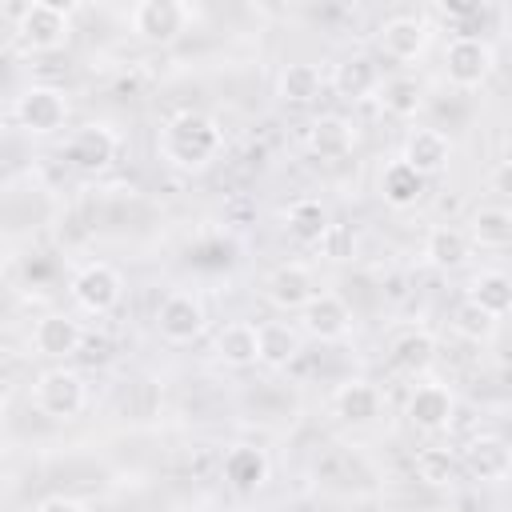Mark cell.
<instances>
[{
    "label": "cell",
    "instance_id": "cell-6",
    "mask_svg": "<svg viewBox=\"0 0 512 512\" xmlns=\"http://www.w3.org/2000/svg\"><path fill=\"white\" fill-rule=\"evenodd\" d=\"M192 8L180 0H140L128 8V28L148 44H172L188 32Z\"/></svg>",
    "mask_w": 512,
    "mask_h": 512
},
{
    "label": "cell",
    "instance_id": "cell-18",
    "mask_svg": "<svg viewBox=\"0 0 512 512\" xmlns=\"http://www.w3.org/2000/svg\"><path fill=\"white\" fill-rule=\"evenodd\" d=\"M268 476H272V460H268L264 448H256V444H232L224 452V480H228L232 492L256 496L268 484Z\"/></svg>",
    "mask_w": 512,
    "mask_h": 512
},
{
    "label": "cell",
    "instance_id": "cell-36",
    "mask_svg": "<svg viewBox=\"0 0 512 512\" xmlns=\"http://www.w3.org/2000/svg\"><path fill=\"white\" fill-rule=\"evenodd\" d=\"M420 512H448V508H420Z\"/></svg>",
    "mask_w": 512,
    "mask_h": 512
},
{
    "label": "cell",
    "instance_id": "cell-16",
    "mask_svg": "<svg viewBox=\"0 0 512 512\" xmlns=\"http://www.w3.org/2000/svg\"><path fill=\"white\" fill-rule=\"evenodd\" d=\"M80 344H84V328L68 312H44L32 324V348H36V356L68 360V356L80 352Z\"/></svg>",
    "mask_w": 512,
    "mask_h": 512
},
{
    "label": "cell",
    "instance_id": "cell-9",
    "mask_svg": "<svg viewBox=\"0 0 512 512\" xmlns=\"http://www.w3.org/2000/svg\"><path fill=\"white\" fill-rule=\"evenodd\" d=\"M376 44H380V52H384L388 60L412 64V60H420V56L428 52V44H432V24H428L424 16H416V12H396V16H388V20L380 24Z\"/></svg>",
    "mask_w": 512,
    "mask_h": 512
},
{
    "label": "cell",
    "instance_id": "cell-11",
    "mask_svg": "<svg viewBox=\"0 0 512 512\" xmlns=\"http://www.w3.org/2000/svg\"><path fill=\"white\" fill-rule=\"evenodd\" d=\"M352 332V304L340 292H316L300 308V336H312L320 344H336Z\"/></svg>",
    "mask_w": 512,
    "mask_h": 512
},
{
    "label": "cell",
    "instance_id": "cell-37",
    "mask_svg": "<svg viewBox=\"0 0 512 512\" xmlns=\"http://www.w3.org/2000/svg\"><path fill=\"white\" fill-rule=\"evenodd\" d=\"M232 512H244V508H232Z\"/></svg>",
    "mask_w": 512,
    "mask_h": 512
},
{
    "label": "cell",
    "instance_id": "cell-25",
    "mask_svg": "<svg viewBox=\"0 0 512 512\" xmlns=\"http://www.w3.org/2000/svg\"><path fill=\"white\" fill-rule=\"evenodd\" d=\"M376 100L392 120H416L424 112V84L416 76H408V72L384 76L380 88H376Z\"/></svg>",
    "mask_w": 512,
    "mask_h": 512
},
{
    "label": "cell",
    "instance_id": "cell-27",
    "mask_svg": "<svg viewBox=\"0 0 512 512\" xmlns=\"http://www.w3.org/2000/svg\"><path fill=\"white\" fill-rule=\"evenodd\" d=\"M380 200L388 204V208H416L420 200H424V192H428V180L416 172V168H408L404 160H392L384 172H380Z\"/></svg>",
    "mask_w": 512,
    "mask_h": 512
},
{
    "label": "cell",
    "instance_id": "cell-30",
    "mask_svg": "<svg viewBox=\"0 0 512 512\" xmlns=\"http://www.w3.org/2000/svg\"><path fill=\"white\" fill-rule=\"evenodd\" d=\"M412 472H416V480H420L424 488H452V484L460 480L464 468H460V456H456L452 448H444V444H428V448L416 452Z\"/></svg>",
    "mask_w": 512,
    "mask_h": 512
},
{
    "label": "cell",
    "instance_id": "cell-21",
    "mask_svg": "<svg viewBox=\"0 0 512 512\" xmlns=\"http://www.w3.org/2000/svg\"><path fill=\"white\" fill-rule=\"evenodd\" d=\"M380 80H384V72H380V64L368 52H352V56H344L332 68V88L344 100H368V96H376Z\"/></svg>",
    "mask_w": 512,
    "mask_h": 512
},
{
    "label": "cell",
    "instance_id": "cell-34",
    "mask_svg": "<svg viewBox=\"0 0 512 512\" xmlns=\"http://www.w3.org/2000/svg\"><path fill=\"white\" fill-rule=\"evenodd\" d=\"M32 512H88L80 500H72V496H44Z\"/></svg>",
    "mask_w": 512,
    "mask_h": 512
},
{
    "label": "cell",
    "instance_id": "cell-8",
    "mask_svg": "<svg viewBox=\"0 0 512 512\" xmlns=\"http://www.w3.org/2000/svg\"><path fill=\"white\" fill-rule=\"evenodd\" d=\"M208 328V308L196 292H168L156 308V332L168 344H196Z\"/></svg>",
    "mask_w": 512,
    "mask_h": 512
},
{
    "label": "cell",
    "instance_id": "cell-33",
    "mask_svg": "<svg viewBox=\"0 0 512 512\" xmlns=\"http://www.w3.org/2000/svg\"><path fill=\"white\" fill-rule=\"evenodd\" d=\"M316 248H320L328 260H352V252H356V236H352L344 224H332Z\"/></svg>",
    "mask_w": 512,
    "mask_h": 512
},
{
    "label": "cell",
    "instance_id": "cell-17",
    "mask_svg": "<svg viewBox=\"0 0 512 512\" xmlns=\"http://www.w3.org/2000/svg\"><path fill=\"white\" fill-rule=\"evenodd\" d=\"M332 412H336L344 424H352V428H368V424L380 420L384 396H380V388H376L372 380L352 376V380H344V384L332 392Z\"/></svg>",
    "mask_w": 512,
    "mask_h": 512
},
{
    "label": "cell",
    "instance_id": "cell-23",
    "mask_svg": "<svg viewBox=\"0 0 512 512\" xmlns=\"http://www.w3.org/2000/svg\"><path fill=\"white\" fill-rule=\"evenodd\" d=\"M216 356L228 368H252V364H260V328L252 320H228L216 332Z\"/></svg>",
    "mask_w": 512,
    "mask_h": 512
},
{
    "label": "cell",
    "instance_id": "cell-13",
    "mask_svg": "<svg viewBox=\"0 0 512 512\" xmlns=\"http://www.w3.org/2000/svg\"><path fill=\"white\" fill-rule=\"evenodd\" d=\"M316 276L308 264L300 260H288V264H276L268 276H264V300L280 312H300L312 296H316Z\"/></svg>",
    "mask_w": 512,
    "mask_h": 512
},
{
    "label": "cell",
    "instance_id": "cell-24",
    "mask_svg": "<svg viewBox=\"0 0 512 512\" xmlns=\"http://www.w3.org/2000/svg\"><path fill=\"white\" fill-rule=\"evenodd\" d=\"M352 144H356V128H352V120L340 116V112H324V116H316L312 128H308V148H312L320 160H344V156L352 152Z\"/></svg>",
    "mask_w": 512,
    "mask_h": 512
},
{
    "label": "cell",
    "instance_id": "cell-28",
    "mask_svg": "<svg viewBox=\"0 0 512 512\" xmlns=\"http://www.w3.org/2000/svg\"><path fill=\"white\" fill-rule=\"evenodd\" d=\"M320 92H324V72L308 60H292L276 76V96L284 104H312Z\"/></svg>",
    "mask_w": 512,
    "mask_h": 512
},
{
    "label": "cell",
    "instance_id": "cell-35",
    "mask_svg": "<svg viewBox=\"0 0 512 512\" xmlns=\"http://www.w3.org/2000/svg\"><path fill=\"white\" fill-rule=\"evenodd\" d=\"M8 396H12V392H8V380L0 376V416H4V408H8Z\"/></svg>",
    "mask_w": 512,
    "mask_h": 512
},
{
    "label": "cell",
    "instance_id": "cell-22",
    "mask_svg": "<svg viewBox=\"0 0 512 512\" xmlns=\"http://www.w3.org/2000/svg\"><path fill=\"white\" fill-rule=\"evenodd\" d=\"M424 260H428L432 268H440V272L464 268V264L472 260V240H468V232L456 228V224H436V228H428V236H424Z\"/></svg>",
    "mask_w": 512,
    "mask_h": 512
},
{
    "label": "cell",
    "instance_id": "cell-1",
    "mask_svg": "<svg viewBox=\"0 0 512 512\" xmlns=\"http://www.w3.org/2000/svg\"><path fill=\"white\" fill-rule=\"evenodd\" d=\"M224 148V128L200 108L172 112L156 132V152L176 172H204Z\"/></svg>",
    "mask_w": 512,
    "mask_h": 512
},
{
    "label": "cell",
    "instance_id": "cell-12",
    "mask_svg": "<svg viewBox=\"0 0 512 512\" xmlns=\"http://www.w3.org/2000/svg\"><path fill=\"white\" fill-rule=\"evenodd\" d=\"M116 152H120V136H116L108 124H100V120L80 124V128L68 136V144H64V160H68L76 172H104V168L116 160Z\"/></svg>",
    "mask_w": 512,
    "mask_h": 512
},
{
    "label": "cell",
    "instance_id": "cell-2",
    "mask_svg": "<svg viewBox=\"0 0 512 512\" xmlns=\"http://www.w3.org/2000/svg\"><path fill=\"white\" fill-rule=\"evenodd\" d=\"M16 40L28 52H60L72 40V8L52 0H32L16 12Z\"/></svg>",
    "mask_w": 512,
    "mask_h": 512
},
{
    "label": "cell",
    "instance_id": "cell-14",
    "mask_svg": "<svg viewBox=\"0 0 512 512\" xmlns=\"http://www.w3.org/2000/svg\"><path fill=\"white\" fill-rule=\"evenodd\" d=\"M400 160H404L408 168H416L424 180H432V176H440V172L448 168V160H452V140H448L440 128L416 124V128H408V136H404V144H400Z\"/></svg>",
    "mask_w": 512,
    "mask_h": 512
},
{
    "label": "cell",
    "instance_id": "cell-15",
    "mask_svg": "<svg viewBox=\"0 0 512 512\" xmlns=\"http://www.w3.org/2000/svg\"><path fill=\"white\" fill-rule=\"evenodd\" d=\"M460 468L472 472L480 484H500V480H508V472H512V448H508L504 436L480 432V436H472V440L464 444Z\"/></svg>",
    "mask_w": 512,
    "mask_h": 512
},
{
    "label": "cell",
    "instance_id": "cell-3",
    "mask_svg": "<svg viewBox=\"0 0 512 512\" xmlns=\"http://www.w3.org/2000/svg\"><path fill=\"white\" fill-rule=\"evenodd\" d=\"M32 404L40 416L48 420H76L88 404V384L76 368L68 364H56V368H44L36 380H32Z\"/></svg>",
    "mask_w": 512,
    "mask_h": 512
},
{
    "label": "cell",
    "instance_id": "cell-5",
    "mask_svg": "<svg viewBox=\"0 0 512 512\" xmlns=\"http://www.w3.org/2000/svg\"><path fill=\"white\" fill-rule=\"evenodd\" d=\"M12 112H16V124L28 132V136H56L64 124H68V96H64V88H56V84H28L20 96H16V104H12Z\"/></svg>",
    "mask_w": 512,
    "mask_h": 512
},
{
    "label": "cell",
    "instance_id": "cell-20",
    "mask_svg": "<svg viewBox=\"0 0 512 512\" xmlns=\"http://www.w3.org/2000/svg\"><path fill=\"white\" fill-rule=\"evenodd\" d=\"M388 364L404 376H424L436 364V336L428 328H404L388 344Z\"/></svg>",
    "mask_w": 512,
    "mask_h": 512
},
{
    "label": "cell",
    "instance_id": "cell-10",
    "mask_svg": "<svg viewBox=\"0 0 512 512\" xmlns=\"http://www.w3.org/2000/svg\"><path fill=\"white\" fill-rule=\"evenodd\" d=\"M404 416H408L412 428H420L428 436L444 432L456 420V392L448 384H440V380H420L404 400Z\"/></svg>",
    "mask_w": 512,
    "mask_h": 512
},
{
    "label": "cell",
    "instance_id": "cell-19",
    "mask_svg": "<svg viewBox=\"0 0 512 512\" xmlns=\"http://www.w3.org/2000/svg\"><path fill=\"white\" fill-rule=\"evenodd\" d=\"M328 228H332V212H328L324 200H316V196H296V200L284 208V232H288V240L300 244V248H316Z\"/></svg>",
    "mask_w": 512,
    "mask_h": 512
},
{
    "label": "cell",
    "instance_id": "cell-29",
    "mask_svg": "<svg viewBox=\"0 0 512 512\" xmlns=\"http://www.w3.org/2000/svg\"><path fill=\"white\" fill-rule=\"evenodd\" d=\"M260 328V364L264 368H288L300 348H304V336L300 328L284 324V320H272V324H256Z\"/></svg>",
    "mask_w": 512,
    "mask_h": 512
},
{
    "label": "cell",
    "instance_id": "cell-32",
    "mask_svg": "<svg viewBox=\"0 0 512 512\" xmlns=\"http://www.w3.org/2000/svg\"><path fill=\"white\" fill-rule=\"evenodd\" d=\"M496 316H488L484 308H476L468 296L452 308V332L456 336H464V340H472V344H488L492 336H496Z\"/></svg>",
    "mask_w": 512,
    "mask_h": 512
},
{
    "label": "cell",
    "instance_id": "cell-4",
    "mask_svg": "<svg viewBox=\"0 0 512 512\" xmlns=\"http://www.w3.org/2000/svg\"><path fill=\"white\" fill-rule=\"evenodd\" d=\"M496 72V48L484 36H452L444 48V76L452 88L472 92L484 88L488 76Z\"/></svg>",
    "mask_w": 512,
    "mask_h": 512
},
{
    "label": "cell",
    "instance_id": "cell-7",
    "mask_svg": "<svg viewBox=\"0 0 512 512\" xmlns=\"http://www.w3.org/2000/svg\"><path fill=\"white\" fill-rule=\"evenodd\" d=\"M68 292H72L76 308H84L92 316H108L124 300V276H120V268H112L104 260H92L72 276Z\"/></svg>",
    "mask_w": 512,
    "mask_h": 512
},
{
    "label": "cell",
    "instance_id": "cell-31",
    "mask_svg": "<svg viewBox=\"0 0 512 512\" xmlns=\"http://www.w3.org/2000/svg\"><path fill=\"white\" fill-rule=\"evenodd\" d=\"M468 300L476 308H484L488 316H496V320L508 316V308H512V280H508V272H500V268L476 272L472 284H468Z\"/></svg>",
    "mask_w": 512,
    "mask_h": 512
},
{
    "label": "cell",
    "instance_id": "cell-26",
    "mask_svg": "<svg viewBox=\"0 0 512 512\" xmlns=\"http://www.w3.org/2000/svg\"><path fill=\"white\" fill-rule=\"evenodd\" d=\"M464 232H468L472 248H492V252L508 248L512 244V212H508V204H480L468 216Z\"/></svg>",
    "mask_w": 512,
    "mask_h": 512
}]
</instances>
